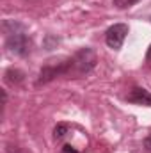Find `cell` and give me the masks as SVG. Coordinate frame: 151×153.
Returning <instances> with one entry per match:
<instances>
[{"instance_id":"1","label":"cell","mask_w":151,"mask_h":153,"mask_svg":"<svg viewBox=\"0 0 151 153\" xmlns=\"http://www.w3.org/2000/svg\"><path fill=\"white\" fill-rule=\"evenodd\" d=\"M11 30L7 27H4V32H5V46L11 53H16V55H21L25 57L29 52H30V38L27 34V30L23 29V25L16 23V22H5Z\"/></svg>"},{"instance_id":"2","label":"cell","mask_w":151,"mask_h":153,"mask_svg":"<svg viewBox=\"0 0 151 153\" xmlns=\"http://www.w3.org/2000/svg\"><path fill=\"white\" fill-rule=\"evenodd\" d=\"M98 62V57L94 53V50L91 48H82L78 50L75 55L71 57V71L70 75L71 76H82L85 73H89Z\"/></svg>"},{"instance_id":"3","label":"cell","mask_w":151,"mask_h":153,"mask_svg":"<svg viewBox=\"0 0 151 153\" xmlns=\"http://www.w3.org/2000/svg\"><path fill=\"white\" fill-rule=\"evenodd\" d=\"M71 71V57L70 59H59V61H48L39 73L38 84H46L50 80H53L55 76L70 75Z\"/></svg>"},{"instance_id":"4","label":"cell","mask_w":151,"mask_h":153,"mask_svg":"<svg viewBox=\"0 0 151 153\" xmlns=\"http://www.w3.org/2000/svg\"><path fill=\"white\" fill-rule=\"evenodd\" d=\"M126 34H128V25H124V23H115L112 27H109L107 32H105L107 46L112 48V50H119L123 46L124 39H126Z\"/></svg>"},{"instance_id":"5","label":"cell","mask_w":151,"mask_h":153,"mask_svg":"<svg viewBox=\"0 0 151 153\" xmlns=\"http://www.w3.org/2000/svg\"><path fill=\"white\" fill-rule=\"evenodd\" d=\"M126 100H128L130 103H135V105L151 107V93L146 91V89H142V87H133V89L128 93Z\"/></svg>"},{"instance_id":"6","label":"cell","mask_w":151,"mask_h":153,"mask_svg":"<svg viewBox=\"0 0 151 153\" xmlns=\"http://www.w3.org/2000/svg\"><path fill=\"white\" fill-rule=\"evenodd\" d=\"M23 71H20V70H14V68H11V70H7L5 71V82L9 84V85H18V84H21L23 82Z\"/></svg>"},{"instance_id":"7","label":"cell","mask_w":151,"mask_h":153,"mask_svg":"<svg viewBox=\"0 0 151 153\" xmlns=\"http://www.w3.org/2000/svg\"><path fill=\"white\" fill-rule=\"evenodd\" d=\"M66 130H68V126H66V125H57V126H55V130H53V139H55V141H61V139L64 137Z\"/></svg>"},{"instance_id":"8","label":"cell","mask_w":151,"mask_h":153,"mask_svg":"<svg viewBox=\"0 0 151 153\" xmlns=\"http://www.w3.org/2000/svg\"><path fill=\"white\" fill-rule=\"evenodd\" d=\"M139 0H114V5L117 9H126V7H132L133 4H137Z\"/></svg>"},{"instance_id":"9","label":"cell","mask_w":151,"mask_h":153,"mask_svg":"<svg viewBox=\"0 0 151 153\" xmlns=\"http://www.w3.org/2000/svg\"><path fill=\"white\" fill-rule=\"evenodd\" d=\"M61 152L62 153H78V150H75L71 144H64V146L61 148Z\"/></svg>"},{"instance_id":"10","label":"cell","mask_w":151,"mask_h":153,"mask_svg":"<svg viewBox=\"0 0 151 153\" xmlns=\"http://www.w3.org/2000/svg\"><path fill=\"white\" fill-rule=\"evenodd\" d=\"M144 148H146V150L151 153V134L146 137V139H144Z\"/></svg>"},{"instance_id":"11","label":"cell","mask_w":151,"mask_h":153,"mask_svg":"<svg viewBox=\"0 0 151 153\" xmlns=\"http://www.w3.org/2000/svg\"><path fill=\"white\" fill-rule=\"evenodd\" d=\"M146 59H148V61L151 62V46L148 48V53H146Z\"/></svg>"}]
</instances>
